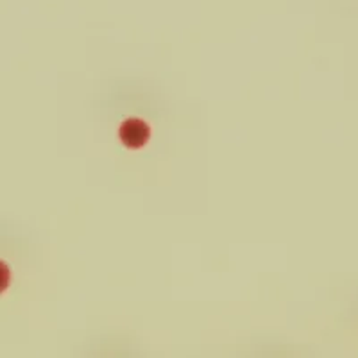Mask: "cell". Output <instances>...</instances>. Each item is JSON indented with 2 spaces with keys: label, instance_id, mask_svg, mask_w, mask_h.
Here are the masks:
<instances>
[{
  "label": "cell",
  "instance_id": "6da1fadb",
  "mask_svg": "<svg viewBox=\"0 0 358 358\" xmlns=\"http://www.w3.org/2000/svg\"><path fill=\"white\" fill-rule=\"evenodd\" d=\"M118 138L127 149H142L151 138V127L142 118H127L118 129Z\"/></svg>",
  "mask_w": 358,
  "mask_h": 358
}]
</instances>
